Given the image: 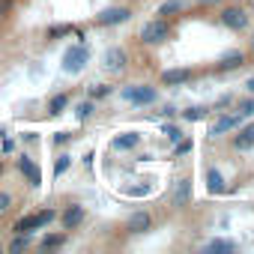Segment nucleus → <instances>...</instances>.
<instances>
[{
	"instance_id": "1",
	"label": "nucleus",
	"mask_w": 254,
	"mask_h": 254,
	"mask_svg": "<svg viewBox=\"0 0 254 254\" xmlns=\"http://www.w3.org/2000/svg\"><path fill=\"white\" fill-rule=\"evenodd\" d=\"M87 60H90V51H87L84 45H75V48H69V51L63 54V72L75 75V72H81V69L87 66Z\"/></svg>"
},
{
	"instance_id": "2",
	"label": "nucleus",
	"mask_w": 254,
	"mask_h": 254,
	"mask_svg": "<svg viewBox=\"0 0 254 254\" xmlns=\"http://www.w3.org/2000/svg\"><path fill=\"white\" fill-rule=\"evenodd\" d=\"M141 39H144L147 45L165 42V39H168V24H165V21H150V24H144V27H141Z\"/></svg>"
},
{
	"instance_id": "3",
	"label": "nucleus",
	"mask_w": 254,
	"mask_h": 254,
	"mask_svg": "<svg viewBox=\"0 0 254 254\" xmlns=\"http://www.w3.org/2000/svg\"><path fill=\"white\" fill-rule=\"evenodd\" d=\"M123 96L129 99V102H135V105H150V102H156V90H153V87H126Z\"/></svg>"
},
{
	"instance_id": "4",
	"label": "nucleus",
	"mask_w": 254,
	"mask_h": 254,
	"mask_svg": "<svg viewBox=\"0 0 254 254\" xmlns=\"http://www.w3.org/2000/svg\"><path fill=\"white\" fill-rule=\"evenodd\" d=\"M129 15H132V12L126 9V6H111V9H105V12L99 15V24H123Z\"/></svg>"
},
{
	"instance_id": "5",
	"label": "nucleus",
	"mask_w": 254,
	"mask_h": 254,
	"mask_svg": "<svg viewBox=\"0 0 254 254\" xmlns=\"http://www.w3.org/2000/svg\"><path fill=\"white\" fill-rule=\"evenodd\" d=\"M221 21H224V27H230V30H242V27L248 24V18H245L242 9H224V12H221Z\"/></svg>"
},
{
	"instance_id": "6",
	"label": "nucleus",
	"mask_w": 254,
	"mask_h": 254,
	"mask_svg": "<svg viewBox=\"0 0 254 254\" xmlns=\"http://www.w3.org/2000/svg\"><path fill=\"white\" fill-rule=\"evenodd\" d=\"M105 69L123 72V69H126V54H123L120 48H108V51H105Z\"/></svg>"
},
{
	"instance_id": "7",
	"label": "nucleus",
	"mask_w": 254,
	"mask_h": 254,
	"mask_svg": "<svg viewBox=\"0 0 254 254\" xmlns=\"http://www.w3.org/2000/svg\"><path fill=\"white\" fill-rule=\"evenodd\" d=\"M18 171H21V174L30 180V186H39V183H42V174H39V168H36V165L27 159V156H24V159H18Z\"/></svg>"
},
{
	"instance_id": "8",
	"label": "nucleus",
	"mask_w": 254,
	"mask_h": 254,
	"mask_svg": "<svg viewBox=\"0 0 254 254\" xmlns=\"http://www.w3.org/2000/svg\"><path fill=\"white\" fill-rule=\"evenodd\" d=\"M81 221H84V206H69V209L63 212V227H66V230L78 227Z\"/></svg>"
},
{
	"instance_id": "9",
	"label": "nucleus",
	"mask_w": 254,
	"mask_h": 254,
	"mask_svg": "<svg viewBox=\"0 0 254 254\" xmlns=\"http://www.w3.org/2000/svg\"><path fill=\"white\" fill-rule=\"evenodd\" d=\"M147 227H150V215H147V212H135V215L129 218V230H132V233H144Z\"/></svg>"
},
{
	"instance_id": "10",
	"label": "nucleus",
	"mask_w": 254,
	"mask_h": 254,
	"mask_svg": "<svg viewBox=\"0 0 254 254\" xmlns=\"http://www.w3.org/2000/svg\"><path fill=\"white\" fill-rule=\"evenodd\" d=\"M191 78V72L189 69H171V72H165L162 75V81L165 84H183V81H189Z\"/></svg>"
},
{
	"instance_id": "11",
	"label": "nucleus",
	"mask_w": 254,
	"mask_h": 254,
	"mask_svg": "<svg viewBox=\"0 0 254 254\" xmlns=\"http://www.w3.org/2000/svg\"><path fill=\"white\" fill-rule=\"evenodd\" d=\"M251 144H254V123H251V126H245V129L236 135V147H239V150H248Z\"/></svg>"
},
{
	"instance_id": "12",
	"label": "nucleus",
	"mask_w": 254,
	"mask_h": 254,
	"mask_svg": "<svg viewBox=\"0 0 254 254\" xmlns=\"http://www.w3.org/2000/svg\"><path fill=\"white\" fill-rule=\"evenodd\" d=\"M239 123V114L236 117H221L218 123H212V132L209 135H221V132H227V129H233V126Z\"/></svg>"
},
{
	"instance_id": "13",
	"label": "nucleus",
	"mask_w": 254,
	"mask_h": 254,
	"mask_svg": "<svg viewBox=\"0 0 254 254\" xmlns=\"http://www.w3.org/2000/svg\"><path fill=\"white\" fill-rule=\"evenodd\" d=\"M189 194H191V183H189V180H180V186H177V191H174V203L183 206V203L189 200Z\"/></svg>"
},
{
	"instance_id": "14",
	"label": "nucleus",
	"mask_w": 254,
	"mask_h": 254,
	"mask_svg": "<svg viewBox=\"0 0 254 254\" xmlns=\"http://www.w3.org/2000/svg\"><path fill=\"white\" fill-rule=\"evenodd\" d=\"M135 144H138V135H135V132H126V135H120V138L114 141L117 150H132Z\"/></svg>"
},
{
	"instance_id": "15",
	"label": "nucleus",
	"mask_w": 254,
	"mask_h": 254,
	"mask_svg": "<svg viewBox=\"0 0 254 254\" xmlns=\"http://www.w3.org/2000/svg\"><path fill=\"white\" fill-rule=\"evenodd\" d=\"M242 51H230V54H224L221 57V69H236V66H242Z\"/></svg>"
},
{
	"instance_id": "16",
	"label": "nucleus",
	"mask_w": 254,
	"mask_h": 254,
	"mask_svg": "<svg viewBox=\"0 0 254 254\" xmlns=\"http://www.w3.org/2000/svg\"><path fill=\"white\" fill-rule=\"evenodd\" d=\"M206 183H209V191H212V194H221V191H224V180H221V174H218V171H209Z\"/></svg>"
},
{
	"instance_id": "17",
	"label": "nucleus",
	"mask_w": 254,
	"mask_h": 254,
	"mask_svg": "<svg viewBox=\"0 0 254 254\" xmlns=\"http://www.w3.org/2000/svg\"><path fill=\"white\" fill-rule=\"evenodd\" d=\"M33 227H39V218H36V215H27V218L15 221V230H18V233H27V230H33Z\"/></svg>"
},
{
	"instance_id": "18",
	"label": "nucleus",
	"mask_w": 254,
	"mask_h": 254,
	"mask_svg": "<svg viewBox=\"0 0 254 254\" xmlns=\"http://www.w3.org/2000/svg\"><path fill=\"white\" fill-rule=\"evenodd\" d=\"M236 245L233 242H227V239H212L209 245H206V251H233Z\"/></svg>"
},
{
	"instance_id": "19",
	"label": "nucleus",
	"mask_w": 254,
	"mask_h": 254,
	"mask_svg": "<svg viewBox=\"0 0 254 254\" xmlns=\"http://www.w3.org/2000/svg\"><path fill=\"white\" fill-rule=\"evenodd\" d=\"M66 105H69V99H66L63 93H60V96H54V99H51V114H60Z\"/></svg>"
},
{
	"instance_id": "20",
	"label": "nucleus",
	"mask_w": 254,
	"mask_h": 254,
	"mask_svg": "<svg viewBox=\"0 0 254 254\" xmlns=\"http://www.w3.org/2000/svg\"><path fill=\"white\" fill-rule=\"evenodd\" d=\"M239 117H254V99L239 102Z\"/></svg>"
},
{
	"instance_id": "21",
	"label": "nucleus",
	"mask_w": 254,
	"mask_h": 254,
	"mask_svg": "<svg viewBox=\"0 0 254 254\" xmlns=\"http://www.w3.org/2000/svg\"><path fill=\"white\" fill-rule=\"evenodd\" d=\"M66 168H69V156H60L57 159V165H54V174L60 177V174H66Z\"/></svg>"
},
{
	"instance_id": "22",
	"label": "nucleus",
	"mask_w": 254,
	"mask_h": 254,
	"mask_svg": "<svg viewBox=\"0 0 254 254\" xmlns=\"http://www.w3.org/2000/svg\"><path fill=\"white\" fill-rule=\"evenodd\" d=\"M90 114H93V105H90V102H81V105H78V117H81V120H87Z\"/></svg>"
},
{
	"instance_id": "23",
	"label": "nucleus",
	"mask_w": 254,
	"mask_h": 254,
	"mask_svg": "<svg viewBox=\"0 0 254 254\" xmlns=\"http://www.w3.org/2000/svg\"><path fill=\"white\" fill-rule=\"evenodd\" d=\"M54 245H63V236H45L42 239V248H54Z\"/></svg>"
},
{
	"instance_id": "24",
	"label": "nucleus",
	"mask_w": 254,
	"mask_h": 254,
	"mask_svg": "<svg viewBox=\"0 0 254 254\" xmlns=\"http://www.w3.org/2000/svg\"><path fill=\"white\" fill-rule=\"evenodd\" d=\"M108 90H111V87H105V84H99V87H93L90 93H93V99H99V96H108Z\"/></svg>"
},
{
	"instance_id": "25",
	"label": "nucleus",
	"mask_w": 254,
	"mask_h": 254,
	"mask_svg": "<svg viewBox=\"0 0 254 254\" xmlns=\"http://www.w3.org/2000/svg\"><path fill=\"white\" fill-rule=\"evenodd\" d=\"M203 117V108H191V111H186V120H200Z\"/></svg>"
},
{
	"instance_id": "26",
	"label": "nucleus",
	"mask_w": 254,
	"mask_h": 254,
	"mask_svg": "<svg viewBox=\"0 0 254 254\" xmlns=\"http://www.w3.org/2000/svg\"><path fill=\"white\" fill-rule=\"evenodd\" d=\"M165 135H168L171 141H180V129H174V126H168V129H165Z\"/></svg>"
},
{
	"instance_id": "27",
	"label": "nucleus",
	"mask_w": 254,
	"mask_h": 254,
	"mask_svg": "<svg viewBox=\"0 0 254 254\" xmlns=\"http://www.w3.org/2000/svg\"><path fill=\"white\" fill-rule=\"evenodd\" d=\"M24 245H27V239H24V236H18V239H12V251H21Z\"/></svg>"
},
{
	"instance_id": "28",
	"label": "nucleus",
	"mask_w": 254,
	"mask_h": 254,
	"mask_svg": "<svg viewBox=\"0 0 254 254\" xmlns=\"http://www.w3.org/2000/svg\"><path fill=\"white\" fill-rule=\"evenodd\" d=\"M177 9H180L177 3H165V6H162V15H171V12H177Z\"/></svg>"
},
{
	"instance_id": "29",
	"label": "nucleus",
	"mask_w": 254,
	"mask_h": 254,
	"mask_svg": "<svg viewBox=\"0 0 254 254\" xmlns=\"http://www.w3.org/2000/svg\"><path fill=\"white\" fill-rule=\"evenodd\" d=\"M9 206V194H3V191H0V212H3Z\"/></svg>"
},
{
	"instance_id": "30",
	"label": "nucleus",
	"mask_w": 254,
	"mask_h": 254,
	"mask_svg": "<svg viewBox=\"0 0 254 254\" xmlns=\"http://www.w3.org/2000/svg\"><path fill=\"white\" fill-rule=\"evenodd\" d=\"M189 150H191V141H186V144H180V147H177V156H180V153H189Z\"/></svg>"
},
{
	"instance_id": "31",
	"label": "nucleus",
	"mask_w": 254,
	"mask_h": 254,
	"mask_svg": "<svg viewBox=\"0 0 254 254\" xmlns=\"http://www.w3.org/2000/svg\"><path fill=\"white\" fill-rule=\"evenodd\" d=\"M248 90H251V93H254V78H248Z\"/></svg>"
},
{
	"instance_id": "32",
	"label": "nucleus",
	"mask_w": 254,
	"mask_h": 254,
	"mask_svg": "<svg viewBox=\"0 0 254 254\" xmlns=\"http://www.w3.org/2000/svg\"><path fill=\"white\" fill-rule=\"evenodd\" d=\"M203 3H212V0H203Z\"/></svg>"
},
{
	"instance_id": "33",
	"label": "nucleus",
	"mask_w": 254,
	"mask_h": 254,
	"mask_svg": "<svg viewBox=\"0 0 254 254\" xmlns=\"http://www.w3.org/2000/svg\"><path fill=\"white\" fill-rule=\"evenodd\" d=\"M251 45H254V42H251Z\"/></svg>"
}]
</instances>
